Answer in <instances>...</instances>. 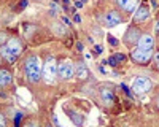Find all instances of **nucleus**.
<instances>
[{
  "mask_svg": "<svg viewBox=\"0 0 159 127\" xmlns=\"http://www.w3.org/2000/svg\"><path fill=\"white\" fill-rule=\"evenodd\" d=\"M100 99L102 102H104L105 105H111L115 102V94H113V91L108 87H104V89H100Z\"/></svg>",
  "mask_w": 159,
  "mask_h": 127,
  "instance_id": "8",
  "label": "nucleus"
},
{
  "mask_svg": "<svg viewBox=\"0 0 159 127\" xmlns=\"http://www.w3.org/2000/svg\"><path fill=\"white\" fill-rule=\"evenodd\" d=\"M54 30L59 33V35H62L64 32H65V29L62 27V24H54Z\"/></svg>",
  "mask_w": 159,
  "mask_h": 127,
  "instance_id": "16",
  "label": "nucleus"
},
{
  "mask_svg": "<svg viewBox=\"0 0 159 127\" xmlns=\"http://www.w3.org/2000/svg\"><path fill=\"white\" fill-rule=\"evenodd\" d=\"M21 51H23L21 41L18 38H10V40L0 48V54H2V57H5L8 62H15L16 59L19 57Z\"/></svg>",
  "mask_w": 159,
  "mask_h": 127,
  "instance_id": "1",
  "label": "nucleus"
},
{
  "mask_svg": "<svg viewBox=\"0 0 159 127\" xmlns=\"http://www.w3.org/2000/svg\"><path fill=\"white\" fill-rule=\"evenodd\" d=\"M156 67H158V69H159V64H158V65H156Z\"/></svg>",
  "mask_w": 159,
  "mask_h": 127,
  "instance_id": "32",
  "label": "nucleus"
},
{
  "mask_svg": "<svg viewBox=\"0 0 159 127\" xmlns=\"http://www.w3.org/2000/svg\"><path fill=\"white\" fill-rule=\"evenodd\" d=\"M57 75V65H56V61L53 57L46 59V62L43 64V78L46 81H53Z\"/></svg>",
  "mask_w": 159,
  "mask_h": 127,
  "instance_id": "3",
  "label": "nucleus"
},
{
  "mask_svg": "<svg viewBox=\"0 0 159 127\" xmlns=\"http://www.w3.org/2000/svg\"><path fill=\"white\" fill-rule=\"evenodd\" d=\"M75 73H76V76H78L80 79H88V76H89V71H88V69H86V65L83 62H80L78 65H76Z\"/></svg>",
  "mask_w": 159,
  "mask_h": 127,
  "instance_id": "15",
  "label": "nucleus"
},
{
  "mask_svg": "<svg viewBox=\"0 0 159 127\" xmlns=\"http://www.w3.org/2000/svg\"><path fill=\"white\" fill-rule=\"evenodd\" d=\"M153 56V51L151 49H140V48H137L132 51V59H134L135 62H139V64H147L150 59H151Z\"/></svg>",
  "mask_w": 159,
  "mask_h": 127,
  "instance_id": "6",
  "label": "nucleus"
},
{
  "mask_svg": "<svg viewBox=\"0 0 159 127\" xmlns=\"http://www.w3.org/2000/svg\"><path fill=\"white\" fill-rule=\"evenodd\" d=\"M139 48L140 49H151L153 48V43H154V40H153V37L151 35H142L139 38Z\"/></svg>",
  "mask_w": 159,
  "mask_h": 127,
  "instance_id": "10",
  "label": "nucleus"
},
{
  "mask_svg": "<svg viewBox=\"0 0 159 127\" xmlns=\"http://www.w3.org/2000/svg\"><path fill=\"white\" fill-rule=\"evenodd\" d=\"M73 21H75V22H81V18H80V14H75V16H73Z\"/></svg>",
  "mask_w": 159,
  "mask_h": 127,
  "instance_id": "24",
  "label": "nucleus"
},
{
  "mask_svg": "<svg viewBox=\"0 0 159 127\" xmlns=\"http://www.w3.org/2000/svg\"><path fill=\"white\" fill-rule=\"evenodd\" d=\"M107 64H110L111 67L118 65V62H116V59H115V57H110V59H108V62H107Z\"/></svg>",
  "mask_w": 159,
  "mask_h": 127,
  "instance_id": "20",
  "label": "nucleus"
},
{
  "mask_svg": "<svg viewBox=\"0 0 159 127\" xmlns=\"http://www.w3.org/2000/svg\"><path fill=\"white\" fill-rule=\"evenodd\" d=\"M156 107H158V108H159V95H158V97H156Z\"/></svg>",
  "mask_w": 159,
  "mask_h": 127,
  "instance_id": "31",
  "label": "nucleus"
},
{
  "mask_svg": "<svg viewBox=\"0 0 159 127\" xmlns=\"http://www.w3.org/2000/svg\"><path fill=\"white\" fill-rule=\"evenodd\" d=\"M142 35H140V30L137 27H131L127 30V33H126V41L129 45H132V43H137L139 41V38H140Z\"/></svg>",
  "mask_w": 159,
  "mask_h": 127,
  "instance_id": "9",
  "label": "nucleus"
},
{
  "mask_svg": "<svg viewBox=\"0 0 159 127\" xmlns=\"http://www.w3.org/2000/svg\"><path fill=\"white\" fill-rule=\"evenodd\" d=\"M21 118H23V113H16V118H15V127H19Z\"/></svg>",
  "mask_w": 159,
  "mask_h": 127,
  "instance_id": "18",
  "label": "nucleus"
},
{
  "mask_svg": "<svg viewBox=\"0 0 159 127\" xmlns=\"http://www.w3.org/2000/svg\"><path fill=\"white\" fill-rule=\"evenodd\" d=\"M65 113H67V116L73 121L75 126H81V124H83L84 119H83V116H81V114H78L76 111H73V110H70V108H65Z\"/></svg>",
  "mask_w": 159,
  "mask_h": 127,
  "instance_id": "13",
  "label": "nucleus"
},
{
  "mask_svg": "<svg viewBox=\"0 0 159 127\" xmlns=\"http://www.w3.org/2000/svg\"><path fill=\"white\" fill-rule=\"evenodd\" d=\"M62 22L65 24V25H70V19H67V18H62Z\"/></svg>",
  "mask_w": 159,
  "mask_h": 127,
  "instance_id": "26",
  "label": "nucleus"
},
{
  "mask_svg": "<svg viewBox=\"0 0 159 127\" xmlns=\"http://www.w3.org/2000/svg\"><path fill=\"white\" fill-rule=\"evenodd\" d=\"M37 2H40V0H37Z\"/></svg>",
  "mask_w": 159,
  "mask_h": 127,
  "instance_id": "33",
  "label": "nucleus"
},
{
  "mask_svg": "<svg viewBox=\"0 0 159 127\" xmlns=\"http://www.w3.org/2000/svg\"><path fill=\"white\" fill-rule=\"evenodd\" d=\"M137 2H139V0H116L118 6H121L123 10H126V11H134L135 6H137Z\"/></svg>",
  "mask_w": 159,
  "mask_h": 127,
  "instance_id": "12",
  "label": "nucleus"
},
{
  "mask_svg": "<svg viewBox=\"0 0 159 127\" xmlns=\"http://www.w3.org/2000/svg\"><path fill=\"white\" fill-rule=\"evenodd\" d=\"M57 73H59V76H61L62 79L72 78V76L75 75V67H73V64H72V61H68V59L62 61L57 65Z\"/></svg>",
  "mask_w": 159,
  "mask_h": 127,
  "instance_id": "4",
  "label": "nucleus"
},
{
  "mask_svg": "<svg viewBox=\"0 0 159 127\" xmlns=\"http://www.w3.org/2000/svg\"><path fill=\"white\" fill-rule=\"evenodd\" d=\"M121 22V16L118 11H108L105 14V25L107 27H115Z\"/></svg>",
  "mask_w": 159,
  "mask_h": 127,
  "instance_id": "7",
  "label": "nucleus"
},
{
  "mask_svg": "<svg viewBox=\"0 0 159 127\" xmlns=\"http://www.w3.org/2000/svg\"><path fill=\"white\" fill-rule=\"evenodd\" d=\"M113 57L116 59V62H124L126 61V56H124V54H115Z\"/></svg>",
  "mask_w": 159,
  "mask_h": 127,
  "instance_id": "17",
  "label": "nucleus"
},
{
  "mask_svg": "<svg viewBox=\"0 0 159 127\" xmlns=\"http://www.w3.org/2000/svg\"><path fill=\"white\" fill-rule=\"evenodd\" d=\"M94 53H96V54H100L102 53V46L96 45V46H94Z\"/></svg>",
  "mask_w": 159,
  "mask_h": 127,
  "instance_id": "22",
  "label": "nucleus"
},
{
  "mask_svg": "<svg viewBox=\"0 0 159 127\" xmlns=\"http://www.w3.org/2000/svg\"><path fill=\"white\" fill-rule=\"evenodd\" d=\"M132 89L137 92V94H145L151 89V81L145 76H139V78L134 79V84H132Z\"/></svg>",
  "mask_w": 159,
  "mask_h": 127,
  "instance_id": "5",
  "label": "nucleus"
},
{
  "mask_svg": "<svg viewBox=\"0 0 159 127\" xmlns=\"http://www.w3.org/2000/svg\"><path fill=\"white\" fill-rule=\"evenodd\" d=\"M121 87L124 89V91H126V94H127V95L131 94V91H129V89H127V86H126V84H121Z\"/></svg>",
  "mask_w": 159,
  "mask_h": 127,
  "instance_id": "25",
  "label": "nucleus"
},
{
  "mask_svg": "<svg viewBox=\"0 0 159 127\" xmlns=\"http://www.w3.org/2000/svg\"><path fill=\"white\" fill-rule=\"evenodd\" d=\"M154 29H156V32L159 30V21H158V22H156V25H154Z\"/></svg>",
  "mask_w": 159,
  "mask_h": 127,
  "instance_id": "30",
  "label": "nucleus"
},
{
  "mask_svg": "<svg viewBox=\"0 0 159 127\" xmlns=\"http://www.w3.org/2000/svg\"><path fill=\"white\" fill-rule=\"evenodd\" d=\"M27 3H29V0H21L19 8H25V6H27Z\"/></svg>",
  "mask_w": 159,
  "mask_h": 127,
  "instance_id": "23",
  "label": "nucleus"
},
{
  "mask_svg": "<svg viewBox=\"0 0 159 127\" xmlns=\"http://www.w3.org/2000/svg\"><path fill=\"white\" fill-rule=\"evenodd\" d=\"M107 38H108V41H110V45H111V46H116V45H118L116 38H115L113 35H108V37H107Z\"/></svg>",
  "mask_w": 159,
  "mask_h": 127,
  "instance_id": "19",
  "label": "nucleus"
},
{
  "mask_svg": "<svg viewBox=\"0 0 159 127\" xmlns=\"http://www.w3.org/2000/svg\"><path fill=\"white\" fill-rule=\"evenodd\" d=\"M154 64H156V65L159 64V53L156 54V56H154Z\"/></svg>",
  "mask_w": 159,
  "mask_h": 127,
  "instance_id": "27",
  "label": "nucleus"
},
{
  "mask_svg": "<svg viewBox=\"0 0 159 127\" xmlns=\"http://www.w3.org/2000/svg\"><path fill=\"white\" fill-rule=\"evenodd\" d=\"M25 76L30 83H38L41 79V65H40V59L37 56H30L25 61Z\"/></svg>",
  "mask_w": 159,
  "mask_h": 127,
  "instance_id": "2",
  "label": "nucleus"
},
{
  "mask_svg": "<svg viewBox=\"0 0 159 127\" xmlns=\"http://www.w3.org/2000/svg\"><path fill=\"white\" fill-rule=\"evenodd\" d=\"M11 83V73L7 69H0V87H5Z\"/></svg>",
  "mask_w": 159,
  "mask_h": 127,
  "instance_id": "14",
  "label": "nucleus"
},
{
  "mask_svg": "<svg viewBox=\"0 0 159 127\" xmlns=\"http://www.w3.org/2000/svg\"><path fill=\"white\" fill-rule=\"evenodd\" d=\"M150 16V8L147 6V5H142V6H139V10H137V13H135V21L137 22H143L145 19H147Z\"/></svg>",
  "mask_w": 159,
  "mask_h": 127,
  "instance_id": "11",
  "label": "nucleus"
},
{
  "mask_svg": "<svg viewBox=\"0 0 159 127\" xmlns=\"http://www.w3.org/2000/svg\"><path fill=\"white\" fill-rule=\"evenodd\" d=\"M0 127H7V121L3 118V114H0Z\"/></svg>",
  "mask_w": 159,
  "mask_h": 127,
  "instance_id": "21",
  "label": "nucleus"
},
{
  "mask_svg": "<svg viewBox=\"0 0 159 127\" xmlns=\"http://www.w3.org/2000/svg\"><path fill=\"white\" fill-rule=\"evenodd\" d=\"M76 49H78V51H83V45H81V43H76Z\"/></svg>",
  "mask_w": 159,
  "mask_h": 127,
  "instance_id": "28",
  "label": "nucleus"
},
{
  "mask_svg": "<svg viewBox=\"0 0 159 127\" xmlns=\"http://www.w3.org/2000/svg\"><path fill=\"white\" fill-rule=\"evenodd\" d=\"M51 10H54V11H57V5H56V3H51Z\"/></svg>",
  "mask_w": 159,
  "mask_h": 127,
  "instance_id": "29",
  "label": "nucleus"
}]
</instances>
